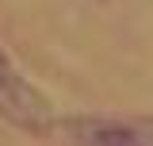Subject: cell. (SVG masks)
I'll list each match as a JSON object with an SVG mask.
<instances>
[{"label": "cell", "mask_w": 153, "mask_h": 146, "mask_svg": "<svg viewBox=\"0 0 153 146\" xmlns=\"http://www.w3.org/2000/svg\"><path fill=\"white\" fill-rule=\"evenodd\" d=\"M76 138L84 146H153V127L149 123L88 119V123H76Z\"/></svg>", "instance_id": "obj_2"}, {"label": "cell", "mask_w": 153, "mask_h": 146, "mask_svg": "<svg viewBox=\"0 0 153 146\" xmlns=\"http://www.w3.org/2000/svg\"><path fill=\"white\" fill-rule=\"evenodd\" d=\"M0 115L12 119L23 131H46L50 127V104H46V96L12 65L8 54H0Z\"/></svg>", "instance_id": "obj_1"}]
</instances>
